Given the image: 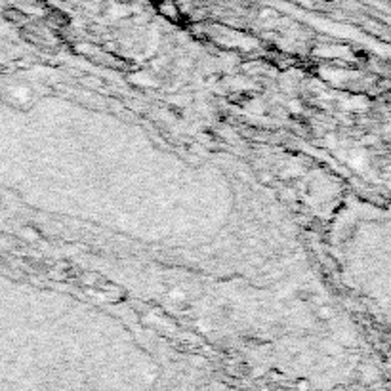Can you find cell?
<instances>
[{
  "instance_id": "obj_1",
  "label": "cell",
  "mask_w": 391,
  "mask_h": 391,
  "mask_svg": "<svg viewBox=\"0 0 391 391\" xmlns=\"http://www.w3.org/2000/svg\"><path fill=\"white\" fill-rule=\"evenodd\" d=\"M159 12L162 15H166L168 19H178L180 17V8L174 0H159Z\"/></svg>"
}]
</instances>
